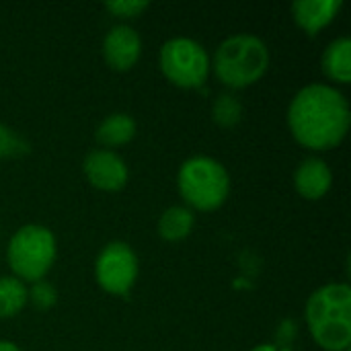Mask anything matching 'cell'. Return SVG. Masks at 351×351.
Returning <instances> with one entry per match:
<instances>
[{
  "label": "cell",
  "mask_w": 351,
  "mask_h": 351,
  "mask_svg": "<svg viewBox=\"0 0 351 351\" xmlns=\"http://www.w3.org/2000/svg\"><path fill=\"white\" fill-rule=\"evenodd\" d=\"M348 99L329 84H308L290 103L288 123L294 138L311 150L335 148L350 130Z\"/></svg>",
  "instance_id": "1"
},
{
  "label": "cell",
  "mask_w": 351,
  "mask_h": 351,
  "mask_svg": "<svg viewBox=\"0 0 351 351\" xmlns=\"http://www.w3.org/2000/svg\"><path fill=\"white\" fill-rule=\"evenodd\" d=\"M306 323L313 339L327 351L351 346V290L348 284H327L311 294Z\"/></svg>",
  "instance_id": "2"
},
{
  "label": "cell",
  "mask_w": 351,
  "mask_h": 351,
  "mask_svg": "<svg viewBox=\"0 0 351 351\" xmlns=\"http://www.w3.org/2000/svg\"><path fill=\"white\" fill-rule=\"evenodd\" d=\"M269 66L267 45L249 33L228 37L214 56V72L226 86L245 88L257 82Z\"/></svg>",
  "instance_id": "3"
},
{
  "label": "cell",
  "mask_w": 351,
  "mask_h": 351,
  "mask_svg": "<svg viewBox=\"0 0 351 351\" xmlns=\"http://www.w3.org/2000/svg\"><path fill=\"white\" fill-rule=\"evenodd\" d=\"M179 191L191 208L212 212L226 202L230 179L218 160L210 156H193L179 169Z\"/></svg>",
  "instance_id": "4"
},
{
  "label": "cell",
  "mask_w": 351,
  "mask_h": 351,
  "mask_svg": "<svg viewBox=\"0 0 351 351\" xmlns=\"http://www.w3.org/2000/svg\"><path fill=\"white\" fill-rule=\"evenodd\" d=\"M56 259V239L39 224L19 228L8 243V263L21 282H41Z\"/></svg>",
  "instance_id": "5"
},
{
  "label": "cell",
  "mask_w": 351,
  "mask_h": 351,
  "mask_svg": "<svg viewBox=\"0 0 351 351\" xmlns=\"http://www.w3.org/2000/svg\"><path fill=\"white\" fill-rule=\"evenodd\" d=\"M160 68L173 84L181 88H197L208 78L210 58L197 41L175 37L160 49Z\"/></svg>",
  "instance_id": "6"
},
{
  "label": "cell",
  "mask_w": 351,
  "mask_h": 351,
  "mask_svg": "<svg viewBox=\"0 0 351 351\" xmlns=\"http://www.w3.org/2000/svg\"><path fill=\"white\" fill-rule=\"evenodd\" d=\"M97 282L99 286L115 296H125L138 276V259L130 245L111 243L97 259Z\"/></svg>",
  "instance_id": "7"
},
{
  "label": "cell",
  "mask_w": 351,
  "mask_h": 351,
  "mask_svg": "<svg viewBox=\"0 0 351 351\" xmlns=\"http://www.w3.org/2000/svg\"><path fill=\"white\" fill-rule=\"evenodd\" d=\"M84 175L88 183L103 191H119L128 183V167L123 158L111 150H95L84 158Z\"/></svg>",
  "instance_id": "8"
},
{
  "label": "cell",
  "mask_w": 351,
  "mask_h": 351,
  "mask_svg": "<svg viewBox=\"0 0 351 351\" xmlns=\"http://www.w3.org/2000/svg\"><path fill=\"white\" fill-rule=\"evenodd\" d=\"M140 51H142L140 35L128 25H117L105 35L103 56L113 70H119V72L130 70L138 62Z\"/></svg>",
  "instance_id": "9"
},
{
  "label": "cell",
  "mask_w": 351,
  "mask_h": 351,
  "mask_svg": "<svg viewBox=\"0 0 351 351\" xmlns=\"http://www.w3.org/2000/svg\"><path fill=\"white\" fill-rule=\"evenodd\" d=\"M331 181H333L331 169L321 158H306L304 162H300V167L296 169V175H294L296 191L304 199H311V202L321 199L329 191Z\"/></svg>",
  "instance_id": "10"
},
{
  "label": "cell",
  "mask_w": 351,
  "mask_h": 351,
  "mask_svg": "<svg viewBox=\"0 0 351 351\" xmlns=\"http://www.w3.org/2000/svg\"><path fill=\"white\" fill-rule=\"evenodd\" d=\"M339 8L341 0H296L292 4L296 25L308 35H315L323 27H327L335 19Z\"/></svg>",
  "instance_id": "11"
},
{
  "label": "cell",
  "mask_w": 351,
  "mask_h": 351,
  "mask_svg": "<svg viewBox=\"0 0 351 351\" xmlns=\"http://www.w3.org/2000/svg\"><path fill=\"white\" fill-rule=\"evenodd\" d=\"M323 70L325 74L341 84H348L351 80V39L339 37L329 43V47L323 53Z\"/></svg>",
  "instance_id": "12"
},
{
  "label": "cell",
  "mask_w": 351,
  "mask_h": 351,
  "mask_svg": "<svg viewBox=\"0 0 351 351\" xmlns=\"http://www.w3.org/2000/svg\"><path fill=\"white\" fill-rule=\"evenodd\" d=\"M136 136V121L128 113H113L97 128V140L103 146H123Z\"/></svg>",
  "instance_id": "13"
},
{
  "label": "cell",
  "mask_w": 351,
  "mask_h": 351,
  "mask_svg": "<svg viewBox=\"0 0 351 351\" xmlns=\"http://www.w3.org/2000/svg\"><path fill=\"white\" fill-rule=\"evenodd\" d=\"M193 222H195V218H193V212L189 208L173 206V208L162 212V216L158 220V234L171 243L183 241L193 230Z\"/></svg>",
  "instance_id": "14"
},
{
  "label": "cell",
  "mask_w": 351,
  "mask_h": 351,
  "mask_svg": "<svg viewBox=\"0 0 351 351\" xmlns=\"http://www.w3.org/2000/svg\"><path fill=\"white\" fill-rule=\"evenodd\" d=\"M27 302V288L16 278H0V319L14 317Z\"/></svg>",
  "instance_id": "15"
},
{
  "label": "cell",
  "mask_w": 351,
  "mask_h": 351,
  "mask_svg": "<svg viewBox=\"0 0 351 351\" xmlns=\"http://www.w3.org/2000/svg\"><path fill=\"white\" fill-rule=\"evenodd\" d=\"M212 115H214V121L222 128H232L241 121L243 117V107L241 103L232 97V95H220L216 101H214V107H212Z\"/></svg>",
  "instance_id": "16"
},
{
  "label": "cell",
  "mask_w": 351,
  "mask_h": 351,
  "mask_svg": "<svg viewBox=\"0 0 351 351\" xmlns=\"http://www.w3.org/2000/svg\"><path fill=\"white\" fill-rule=\"evenodd\" d=\"M56 290L47 284V282H35L33 286H31V290H27V300H31L33 302V306L35 308H39V311H47V308H51L53 304H56Z\"/></svg>",
  "instance_id": "17"
},
{
  "label": "cell",
  "mask_w": 351,
  "mask_h": 351,
  "mask_svg": "<svg viewBox=\"0 0 351 351\" xmlns=\"http://www.w3.org/2000/svg\"><path fill=\"white\" fill-rule=\"evenodd\" d=\"M27 150H29L27 144L12 130H8L6 125L0 123V158L19 156V154H25Z\"/></svg>",
  "instance_id": "18"
},
{
  "label": "cell",
  "mask_w": 351,
  "mask_h": 351,
  "mask_svg": "<svg viewBox=\"0 0 351 351\" xmlns=\"http://www.w3.org/2000/svg\"><path fill=\"white\" fill-rule=\"evenodd\" d=\"M107 10H111L115 16H123V19H134L138 16L142 10L148 8L146 0H113L105 4Z\"/></svg>",
  "instance_id": "19"
},
{
  "label": "cell",
  "mask_w": 351,
  "mask_h": 351,
  "mask_svg": "<svg viewBox=\"0 0 351 351\" xmlns=\"http://www.w3.org/2000/svg\"><path fill=\"white\" fill-rule=\"evenodd\" d=\"M0 351H19V348L10 341H0Z\"/></svg>",
  "instance_id": "20"
},
{
  "label": "cell",
  "mask_w": 351,
  "mask_h": 351,
  "mask_svg": "<svg viewBox=\"0 0 351 351\" xmlns=\"http://www.w3.org/2000/svg\"><path fill=\"white\" fill-rule=\"evenodd\" d=\"M253 351H276L274 348H269V346H261V348H257V350Z\"/></svg>",
  "instance_id": "21"
}]
</instances>
